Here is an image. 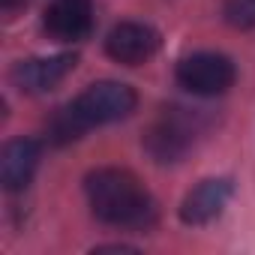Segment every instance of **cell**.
Instances as JSON below:
<instances>
[{
    "label": "cell",
    "instance_id": "cell-11",
    "mask_svg": "<svg viewBox=\"0 0 255 255\" xmlns=\"http://www.w3.org/2000/svg\"><path fill=\"white\" fill-rule=\"evenodd\" d=\"M24 3H27V0H0V6H3V12H6V15H12V12H15V9H21Z\"/></svg>",
    "mask_w": 255,
    "mask_h": 255
},
{
    "label": "cell",
    "instance_id": "cell-5",
    "mask_svg": "<svg viewBox=\"0 0 255 255\" xmlns=\"http://www.w3.org/2000/svg\"><path fill=\"white\" fill-rule=\"evenodd\" d=\"M42 27L57 42H81L93 30V6L90 0H51Z\"/></svg>",
    "mask_w": 255,
    "mask_h": 255
},
{
    "label": "cell",
    "instance_id": "cell-2",
    "mask_svg": "<svg viewBox=\"0 0 255 255\" xmlns=\"http://www.w3.org/2000/svg\"><path fill=\"white\" fill-rule=\"evenodd\" d=\"M69 105L78 114V120L90 129V126H102V123H114V120L129 117L138 105V96L123 81H93Z\"/></svg>",
    "mask_w": 255,
    "mask_h": 255
},
{
    "label": "cell",
    "instance_id": "cell-6",
    "mask_svg": "<svg viewBox=\"0 0 255 255\" xmlns=\"http://www.w3.org/2000/svg\"><path fill=\"white\" fill-rule=\"evenodd\" d=\"M231 195H234V186L228 177H207L186 192L180 204V219L186 225H207L228 207Z\"/></svg>",
    "mask_w": 255,
    "mask_h": 255
},
{
    "label": "cell",
    "instance_id": "cell-7",
    "mask_svg": "<svg viewBox=\"0 0 255 255\" xmlns=\"http://www.w3.org/2000/svg\"><path fill=\"white\" fill-rule=\"evenodd\" d=\"M192 147V126L180 114H165L144 132V150L156 162H177Z\"/></svg>",
    "mask_w": 255,
    "mask_h": 255
},
{
    "label": "cell",
    "instance_id": "cell-8",
    "mask_svg": "<svg viewBox=\"0 0 255 255\" xmlns=\"http://www.w3.org/2000/svg\"><path fill=\"white\" fill-rule=\"evenodd\" d=\"M78 57L75 54H51V57H33V60H21L12 69V81L27 90V93H45L51 87H57L72 69H75Z\"/></svg>",
    "mask_w": 255,
    "mask_h": 255
},
{
    "label": "cell",
    "instance_id": "cell-3",
    "mask_svg": "<svg viewBox=\"0 0 255 255\" xmlns=\"http://www.w3.org/2000/svg\"><path fill=\"white\" fill-rule=\"evenodd\" d=\"M174 75H177V84L195 96H219L234 84L237 69H234L231 57H225V54L198 51V54L183 57L177 63Z\"/></svg>",
    "mask_w": 255,
    "mask_h": 255
},
{
    "label": "cell",
    "instance_id": "cell-4",
    "mask_svg": "<svg viewBox=\"0 0 255 255\" xmlns=\"http://www.w3.org/2000/svg\"><path fill=\"white\" fill-rule=\"evenodd\" d=\"M162 39L159 30L141 21H123L117 27H111V33L105 36V51L111 60L123 63V66H141L147 63L156 51H159Z\"/></svg>",
    "mask_w": 255,
    "mask_h": 255
},
{
    "label": "cell",
    "instance_id": "cell-9",
    "mask_svg": "<svg viewBox=\"0 0 255 255\" xmlns=\"http://www.w3.org/2000/svg\"><path fill=\"white\" fill-rule=\"evenodd\" d=\"M39 156H42V147L36 138H12L0 153V183H3V189L9 192L24 189L36 174Z\"/></svg>",
    "mask_w": 255,
    "mask_h": 255
},
{
    "label": "cell",
    "instance_id": "cell-1",
    "mask_svg": "<svg viewBox=\"0 0 255 255\" xmlns=\"http://www.w3.org/2000/svg\"><path fill=\"white\" fill-rule=\"evenodd\" d=\"M90 210L105 225L147 228L156 219V204L141 180L126 168H96L84 180Z\"/></svg>",
    "mask_w": 255,
    "mask_h": 255
},
{
    "label": "cell",
    "instance_id": "cell-10",
    "mask_svg": "<svg viewBox=\"0 0 255 255\" xmlns=\"http://www.w3.org/2000/svg\"><path fill=\"white\" fill-rule=\"evenodd\" d=\"M222 18L237 30H252L255 27V0H225Z\"/></svg>",
    "mask_w": 255,
    "mask_h": 255
}]
</instances>
